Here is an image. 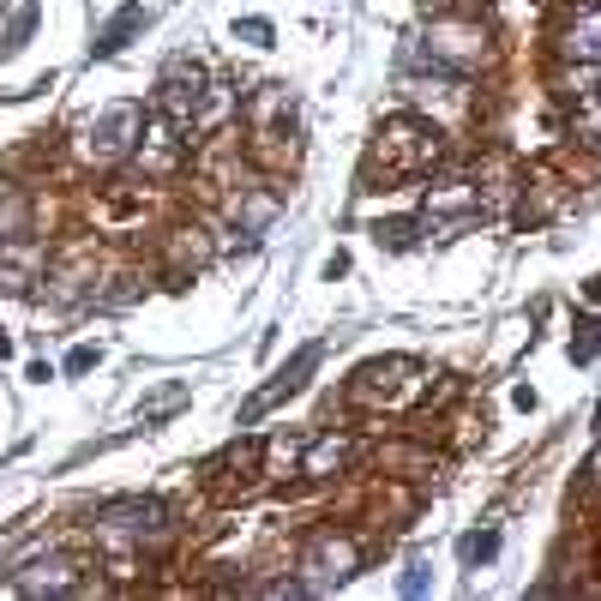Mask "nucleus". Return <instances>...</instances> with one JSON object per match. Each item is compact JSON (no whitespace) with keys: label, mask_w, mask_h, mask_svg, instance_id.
Masks as SVG:
<instances>
[{"label":"nucleus","mask_w":601,"mask_h":601,"mask_svg":"<svg viewBox=\"0 0 601 601\" xmlns=\"http://www.w3.org/2000/svg\"><path fill=\"white\" fill-rule=\"evenodd\" d=\"M445 163V126L427 114H391L374 138V169H386L391 181H415V175Z\"/></svg>","instance_id":"1"},{"label":"nucleus","mask_w":601,"mask_h":601,"mask_svg":"<svg viewBox=\"0 0 601 601\" xmlns=\"http://www.w3.org/2000/svg\"><path fill=\"white\" fill-rule=\"evenodd\" d=\"M583 481H590V488H601V439H596V452H590V464H583Z\"/></svg>","instance_id":"33"},{"label":"nucleus","mask_w":601,"mask_h":601,"mask_svg":"<svg viewBox=\"0 0 601 601\" xmlns=\"http://www.w3.org/2000/svg\"><path fill=\"white\" fill-rule=\"evenodd\" d=\"M85 559L79 554H55V547H43V559H24L19 571H7L12 590L19 596H91V578H85Z\"/></svg>","instance_id":"8"},{"label":"nucleus","mask_w":601,"mask_h":601,"mask_svg":"<svg viewBox=\"0 0 601 601\" xmlns=\"http://www.w3.org/2000/svg\"><path fill=\"white\" fill-rule=\"evenodd\" d=\"M421 12H427V19H439V12H464V0H415Z\"/></svg>","instance_id":"30"},{"label":"nucleus","mask_w":601,"mask_h":601,"mask_svg":"<svg viewBox=\"0 0 601 601\" xmlns=\"http://www.w3.org/2000/svg\"><path fill=\"white\" fill-rule=\"evenodd\" d=\"M163 253H169V289H187V283H193V271H204V265L216 259V241L204 235L199 223H181V229H169Z\"/></svg>","instance_id":"14"},{"label":"nucleus","mask_w":601,"mask_h":601,"mask_svg":"<svg viewBox=\"0 0 601 601\" xmlns=\"http://www.w3.org/2000/svg\"><path fill=\"white\" fill-rule=\"evenodd\" d=\"M596 97H601V85H596Z\"/></svg>","instance_id":"37"},{"label":"nucleus","mask_w":601,"mask_h":601,"mask_svg":"<svg viewBox=\"0 0 601 601\" xmlns=\"http://www.w3.org/2000/svg\"><path fill=\"white\" fill-rule=\"evenodd\" d=\"M361 542H355L349 530H337V523H319V530H307L301 554H296V571L307 590H331V583H349L355 571H361Z\"/></svg>","instance_id":"3"},{"label":"nucleus","mask_w":601,"mask_h":601,"mask_svg":"<svg viewBox=\"0 0 601 601\" xmlns=\"http://www.w3.org/2000/svg\"><path fill=\"white\" fill-rule=\"evenodd\" d=\"M43 265H48V253H43V241H0V296H31L36 283H43Z\"/></svg>","instance_id":"15"},{"label":"nucleus","mask_w":601,"mask_h":601,"mask_svg":"<svg viewBox=\"0 0 601 601\" xmlns=\"http://www.w3.org/2000/svg\"><path fill=\"white\" fill-rule=\"evenodd\" d=\"M596 85H601L596 60H559L554 79H547V91H554L559 102H578V97H596Z\"/></svg>","instance_id":"20"},{"label":"nucleus","mask_w":601,"mask_h":601,"mask_svg":"<svg viewBox=\"0 0 601 601\" xmlns=\"http://www.w3.org/2000/svg\"><path fill=\"white\" fill-rule=\"evenodd\" d=\"M427 590V566H409V578H403V596H421Z\"/></svg>","instance_id":"31"},{"label":"nucleus","mask_w":601,"mask_h":601,"mask_svg":"<svg viewBox=\"0 0 601 601\" xmlns=\"http://www.w3.org/2000/svg\"><path fill=\"white\" fill-rule=\"evenodd\" d=\"M583 296H590V301L601 307V277H590V283H583Z\"/></svg>","instance_id":"34"},{"label":"nucleus","mask_w":601,"mask_h":601,"mask_svg":"<svg viewBox=\"0 0 601 601\" xmlns=\"http://www.w3.org/2000/svg\"><path fill=\"white\" fill-rule=\"evenodd\" d=\"M204 85H211L204 60H193V55H169V60H163V73H157V97H151V109H163V114H169V121L187 133V121H193V102H199Z\"/></svg>","instance_id":"9"},{"label":"nucleus","mask_w":601,"mask_h":601,"mask_svg":"<svg viewBox=\"0 0 601 601\" xmlns=\"http://www.w3.org/2000/svg\"><path fill=\"white\" fill-rule=\"evenodd\" d=\"M7 355H12V337H7V331H0V361H7Z\"/></svg>","instance_id":"35"},{"label":"nucleus","mask_w":601,"mask_h":601,"mask_svg":"<svg viewBox=\"0 0 601 601\" xmlns=\"http://www.w3.org/2000/svg\"><path fill=\"white\" fill-rule=\"evenodd\" d=\"M271 19H235V43H253V48H271Z\"/></svg>","instance_id":"28"},{"label":"nucleus","mask_w":601,"mask_h":601,"mask_svg":"<svg viewBox=\"0 0 601 601\" xmlns=\"http://www.w3.org/2000/svg\"><path fill=\"white\" fill-rule=\"evenodd\" d=\"M571 361H578V367L601 361V313H583L578 319V331H571Z\"/></svg>","instance_id":"25"},{"label":"nucleus","mask_w":601,"mask_h":601,"mask_svg":"<svg viewBox=\"0 0 601 601\" xmlns=\"http://www.w3.org/2000/svg\"><path fill=\"white\" fill-rule=\"evenodd\" d=\"M488 211H493V204L481 199V187L439 181V187H427V216H421V229L439 235V241H452V235H464V229L488 223Z\"/></svg>","instance_id":"6"},{"label":"nucleus","mask_w":601,"mask_h":601,"mask_svg":"<svg viewBox=\"0 0 601 601\" xmlns=\"http://www.w3.org/2000/svg\"><path fill=\"white\" fill-rule=\"evenodd\" d=\"M571 138H578V145H601V97L571 102Z\"/></svg>","instance_id":"24"},{"label":"nucleus","mask_w":601,"mask_h":601,"mask_svg":"<svg viewBox=\"0 0 601 601\" xmlns=\"http://www.w3.org/2000/svg\"><path fill=\"white\" fill-rule=\"evenodd\" d=\"M241 151H247V163L265 181H277V175H289L301 163V133L296 126H259V133L241 138Z\"/></svg>","instance_id":"13"},{"label":"nucleus","mask_w":601,"mask_h":601,"mask_svg":"<svg viewBox=\"0 0 601 601\" xmlns=\"http://www.w3.org/2000/svg\"><path fill=\"white\" fill-rule=\"evenodd\" d=\"M187 398H193L187 386H169V391H157V398H151L145 409H138V415H145V421H163V415H175V409H181Z\"/></svg>","instance_id":"27"},{"label":"nucleus","mask_w":601,"mask_h":601,"mask_svg":"<svg viewBox=\"0 0 601 601\" xmlns=\"http://www.w3.org/2000/svg\"><path fill=\"white\" fill-rule=\"evenodd\" d=\"M421 55L433 60L439 73H476L488 67L493 43H488V24L469 19V12H439V19H427V31H421Z\"/></svg>","instance_id":"2"},{"label":"nucleus","mask_w":601,"mask_h":601,"mask_svg":"<svg viewBox=\"0 0 601 601\" xmlns=\"http://www.w3.org/2000/svg\"><path fill=\"white\" fill-rule=\"evenodd\" d=\"M374 241H379L386 253H409V247L421 241V216H379V223H374Z\"/></svg>","instance_id":"23"},{"label":"nucleus","mask_w":601,"mask_h":601,"mask_svg":"<svg viewBox=\"0 0 601 601\" xmlns=\"http://www.w3.org/2000/svg\"><path fill=\"white\" fill-rule=\"evenodd\" d=\"M296 114H301V97L289 85H259L241 102V126L247 133H259V126H296Z\"/></svg>","instance_id":"16"},{"label":"nucleus","mask_w":601,"mask_h":601,"mask_svg":"<svg viewBox=\"0 0 601 601\" xmlns=\"http://www.w3.org/2000/svg\"><path fill=\"white\" fill-rule=\"evenodd\" d=\"M319 361H325V343H319V337H313V343H301V349L289 355V361L277 367V374L265 379V386L253 391L247 403H241V415H235V421H241V427H253V421H259V415H271L277 403H289L296 391H307V379L319 374Z\"/></svg>","instance_id":"7"},{"label":"nucleus","mask_w":601,"mask_h":601,"mask_svg":"<svg viewBox=\"0 0 601 601\" xmlns=\"http://www.w3.org/2000/svg\"><path fill=\"white\" fill-rule=\"evenodd\" d=\"M596 433H601V403H596Z\"/></svg>","instance_id":"36"},{"label":"nucleus","mask_w":601,"mask_h":601,"mask_svg":"<svg viewBox=\"0 0 601 601\" xmlns=\"http://www.w3.org/2000/svg\"><path fill=\"white\" fill-rule=\"evenodd\" d=\"M36 229V199L24 187H0V241H24Z\"/></svg>","instance_id":"21"},{"label":"nucleus","mask_w":601,"mask_h":601,"mask_svg":"<svg viewBox=\"0 0 601 601\" xmlns=\"http://www.w3.org/2000/svg\"><path fill=\"white\" fill-rule=\"evenodd\" d=\"M554 48L559 60H596L601 67V7L596 0H571L554 24Z\"/></svg>","instance_id":"12"},{"label":"nucleus","mask_w":601,"mask_h":601,"mask_svg":"<svg viewBox=\"0 0 601 601\" xmlns=\"http://www.w3.org/2000/svg\"><path fill=\"white\" fill-rule=\"evenodd\" d=\"M523 199H517V229H535V223H547L554 216V204L566 199V187L554 181L547 169H535V175H523Z\"/></svg>","instance_id":"18"},{"label":"nucleus","mask_w":601,"mask_h":601,"mask_svg":"<svg viewBox=\"0 0 601 601\" xmlns=\"http://www.w3.org/2000/svg\"><path fill=\"white\" fill-rule=\"evenodd\" d=\"M415 374H421V361H409V355H379V361H361V367H355V379H349V403L386 409V403H398L403 391L415 386Z\"/></svg>","instance_id":"10"},{"label":"nucleus","mask_w":601,"mask_h":601,"mask_svg":"<svg viewBox=\"0 0 601 601\" xmlns=\"http://www.w3.org/2000/svg\"><path fill=\"white\" fill-rule=\"evenodd\" d=\"M349 457H355L349 433H313V439H307V452H301V476L307 481H337L343 469H349Z\"/></svg>","instance_id":"17"},{"label":"nucleus","mask_w":601,"mask_h":601,"mask_svg":"<svg viewBox=\"0 0 601 601\" xmlns=\"http://www.w3.org/2000/svg\"><path fill=\"white\" fill-rule=\"evenodd\" d=\"M31 31H36V0H19V7L0 19V60L19 55V48L31 43Z\"/></svg>","instance_id":"22"},{"label":"nucleus","mask_w":601,"mask_h":601,"mask_svg":"<svg viewBox=\"0 0 601 601\" xmlns=\"http://www.w3.org/2000/svg\"><path fill=\"white\" fill-rule=\"evenodd\" d=\"M493 554H500V530H493V523L488 530H469L464 542H457V559H464V566H488Z\"/></svg>","instance_id":"26"},{"label":"nucleus","mask_w":601,"mask_h":601,"mask_svg":"<svg viewBox=\"0 0 601 601\" xmlns=\"http://www.w3.org/2000/svg\"><path fill=\"white\" fill-rule=\"evenodd\" d=\"M325 277H331V283H337V277H349V253H331V259H325Z\"/></svg>","instance_id":"32"},{"label":"nucleus","mask_w":601,"mask_h":601,"mask_svg":"<svg viewBox=\"0 0 601 601\" xmlns=\"http://www.w3.org/2000/svg\"><path fill=\"white\" fill-rule=\"evenodd\" d=\"M403 91H409L415 109H427V121H439V126L469 121V102H476V97H469L464 73H439V67H433V79H409Z\"/></svg>","instance_id":"11"},{"label":"nucleus","mask_w":601,"mask_h":601,"mask_svg":"<svg viewBox=\"0 0 601 601\" xmlns=\"http://www.w3.org/2000/svg\"><path fill=\"white\" fill-rule=\"evenodd\" d=\"M91 367H97V349H91V343H79V349H73L67 361H60V374L79 379V374H91Z\"/></svg>","instance_id":"29"},{"label":"nucleus","mask_w":601,"mask_h":601,"mask_svg":"<svg viewBox=\"0 0 601 601\" xmlns=\"http://www.w3.org/2000/svg\"><path fill=\"white\" fill-rule=\"evenodd\" d=\"M596 7H601V0H596Z\"/></svg>","instance_id":"38"},{"label":"nucleus","mask_w":601,"mask_h":601,"mask_svg":"<svg viewBox=\"0 0 601 601\" xmlns=\"http://www.w3.org/2000/svg\"><path fill=\"white\" fill-rule=\"evenodd\" d=\"M145 19H151V12H145V7H138V0H133V7H121V12H114V19H109V24H102V31H97V43H91V55H97V60H109V55H121V48H126V43H133V36H138V31H145Z\"/></svg>","instance_id":"19"},{"label":"nucleus","mask_w":601,"mask_h":601,"mask_svg":"<svg viewBox=\"0 0 601 601\" xmlns=\"http://www.w3.org/2000/svg\"><path fill=\"white\" fill-rule=\"evenodd\" d=\"M138 126H145V109H138V102H109V109H97L91 121H85V133H79L85 163L121 169V163L133 157V145H138Z\"/></svg>","instance_id":"4"},{"label":"nucleus","mask_w":601,"mask_h":601,"mask_svg":"<svg viewBox=\"0 0 601 601\" xmlns=\"http://www.w3.org/2000/svg\"><path fill=\"white\" fill-rule=\"evenodd\" d=\"M126 163H133L145 181H175V175L187 169V133L163 109H145V126H138V145Z\"/></svg>","instance_id":"5"}]
</instances>
